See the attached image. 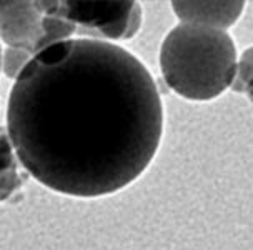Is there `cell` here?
Segmentation results:
<instances>
[{
    "label": "cell",
    "instance_id": "cell-10",
    "mask_svg": "<svg viewBox=\"0 0 253 250\" xmlns=\"http://www.w3.org/2000/svg\"><path fill=\"white\" fill-rule=\"evenodd\" d=\"M0 65H2V50H0Z\"/></svg>",
    "mask_w": 253,
    "mask_h": 250
},
{
    "label": "cell",
    "instance_id": "cell-6",
    "mask_svg": "<svg viewBox=\"0 0 253 250\" xmlns=\"http://www.w3.org/2000/svg\"><path fill=\"white\" fill-rule=\"evenodd\" d=\"M25 182V177L19 172L15 150L5 127H0V202L10 199Z\"/></svg>",
    "mask_w": 253,
    "mask_h": 250
},
{
    "label": "cell",
    "instance_id": "cell-2",
    "mask_svg": "<svg viewBox=\"0 0 253 250\" xmlns=\"http://www.w3.org/2000/svg\"><path fill=\"white\" fill-rule=\"evenodd\" d=\"M160 69L167 85L188 100H211L232 87L237 49L225 30L180 24L164 39Z\"/></svg>",
    "mask_w": 253,
    "mask_h": 250
},
{
    "label": "cell",
    "instance_id": "cell-5",
    "mask_svg": "<svg viewBox=\"0 0 253 250\" xmlns=\"http://www.w3.org/2000/svg\"><path fill=\"white\" fill-rule=\"evenodd\" d=\"M182 24L225 30L240 19L243 2H171Z\"/></svg>",
    "mask_w": 253,
    "mask_h": 250
},
{
    "label": "cell",
    "instance_id": "cell-9",
    "mask_svg": "<svg viewBox=\"0 0 253 250\" xmlns=\"http://www.w3.org/2000/svg\"><path fill=\"white\" fill-rule=\"evenodd\" d=\"M247 95H248V99H250V100H252V102H253V90H252V92H248Z\"/></svg>",
    "mask_w": 253,
    "mask_h": 250
},
{
    "label": "cell",
    "instance_id": "cell-7",
    "mask_svg": "<svg viewBox=\"0 0 253 250\" xmlns=\"http://www.w3.org/2000/svg\"><path fill=\"white\" fill-rule=\"evenodd\" d=\"M232 89L238 94H248L253 90V47L247 49L237 60V74Z\"/></svg>",
    "mask_w": 253,
    "mask_h": 250
},
{
    "label": "cell",
    "instance_id": "cell-1",
    "mask_svg": "<svg viewBox=\"0 0 253 250\" xmlns=\"http://www.w3.org/2000/svg\"><path fill=\"white\" fill-rule=\"evenodd\" d=\"M7 130L45 187L93 199L122 190L155 157L164 107L150 72L105 40H63L27 63L10 90Z\"/></svg>",
    "mask_w": 253,
    "mask_h": 250
},
{
    "label": "cell",
    "instance_id": "cell-8",
    "mask_svg": "<svg viewBox=\"0 0 253 250\" xmlns=\"http://www.w3.org/2000/svg\"><path fill=\"white\" fill-rule=\"evenodd\" d=\"M32 55L25 50L20 49H13L8 47L5 52H3V58H2V67H3V74H5L8 79H15L22 74V70L25 69V65L29 63V58Z\"/></svg>",
    "mask_w": 253,
    "mask_h": 250
},
{
    "label": "cell",
    "instance_id": "cell-3",
    "mask_svg": "<svg viewBox=\"0 0 253 250\" xmlns=\"http://www.w3.org/2000/svg\"><path fill=\"white\" fill-rule=\"evenodd\" d=\"M45 13L62 17L75 27V34L92 40H128L142 25L137 2H39Z\"/></svg>",
    "mask_w": 253,
    "mask_h": 250
},
{
    "label": "cell",
    "instance_id": "cell-4",
    "mask_svg": "<svg viewBox=\"0 0 253 250\" xmlns=\"http://www.w3.org/2000/svg\"><path fill=\"white\" fill-rule=\"evenodd\" d=\"M0 39L8 47L25 50L34 57L47 49L39 2H0Z\"/></svg>",
    "mask_w": 253,
    "mask_h": 250
}]
</instances>
